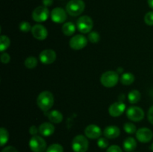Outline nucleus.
I'll use <instances>...</instances> for the list:
<instances>
[{
	"label": "nucleus",
	"instance_id": "nucleus-35",
	"mask_svg": "<svg viewBox=\"0 0 153 152\" xmlns=\"http://www.w3.org/2000/svg\"><path fill=\"white\" fill-rule=\"evenodd\" d=\"M1 152H18V151L13 146H7L1 151Z\"/></svg>",
	"mask_w": 153,
	"mask_h": 152
},
{
	"label": "nucleus",
	"instance_id": "nucleus-37",
	"mask_svg": "<svg viewBox=\"0 0 153 152\" xmlns=\"http://www.w3.org/2000/svg\"><path fill=\"white\" fill-rule=\"evenodd\" d=\"M52 2H53V0H43V4H44L45 7L52 5Z\"/></svg>",
	"mask_w": 153,
	"mask_h": 152
},
{
	"label": "nucleus",
	"instance_id": "nucleus-33",
	"mask_svg": "<svg viewBox=\"0 0 153 152\" xmlns=\"http://www.w3.org/2000/svg\"><path fill=\"white\" fill-rule=\"evenodd\" d=\"M106 152H123V151L120 146L114 145H111L110 147L108 148Z\"/></svg>",
	"mask_w": 153,
	"mask_h": 152
},
{
	"label": "nucleus",
	"instance_id": "nucleus-4",
	"mask_svg": "<svg viewBox=\"0 0 153 152\" xmlns=\"http://www.w3.org/2000/svg\"><path fill=\"white\" fill-rule=\"evenodd\" d=\"M89 148L88 140L85 136L77 135L72 141V148L74 152H86Z\"/></svg>",
	"mask_w": 153,
	"mask_h": 152
},
{
	"label": "nucleus",
	"instance_id": "nucleus-39",
	"mask_svg": "<svg viewBox=\"0 0 153 152\" xmlns=\"http://www.w3.org/2000/svg\"><path fill=\"white\" fill-rule=\"evenodd\" d=\"M151 150H152L153 151V142H152V144L151 145Z\"/></svg>",
	"mask_w": 153,
	"mask_h": 152
},
{
	"label": "nucleus",
	"instance_id": "nucleus-27",
	"mask_svg": "<svg viewBox=\"0 0 153 152\" xmlns=\"http://www.w3.org/2000/svg\"><path fill=\"white\" fill-rule=\"evenodd\" d=\"M46 152H64V148L61 145L55 143L49 145L46 149Z\"/></svg>",
	"mask_w": 153,
	"mask_h": 152
},
{
	"label": "nucleus",
	"instance_id": "nucleus-14",
	"mask_svg": "<svg viewBox=\"0 0 153 152\" xmlns=\"http://www.w3.org/2000/svg\"><path fill=\"white\" fill-rule=\"evenodd\" d=\"M31 33L35 39L38 40H46L48 36V31L43 25L37 24L31 28Z\"/></svg>",
	"mask_w": 153,
	"mask_h": 152
},
{
	"label": "nucleus",
	"instance_id": "nucleus-20",
	"mask_svg": "<svg viewBox=\"0 0 153 152\" xmlns=\"http://www.w3.org/2000/svg\"><path fill=\"white\" fill-rule=\"evenodd\" d=\"M76 31V25L71 22H65L62 26V32L66 36H72Z\"/></svg>",
	"mask_w": 153,
	"mask_h": 152
},
{
	"label": "nucleus",
	"instance_id": "nucleus-23",
	"mask_svg": "<svg viewBox=\"0 0 153 152\" xmlns=\"http://www.w3.org/2000/svg\"><path fill=\"white\" fill-rule=\"evenodd\" d=\"M10 40L8 37L5 35H1L0 37V52H4V51L7 50L10 46Z\"/></svg>",
	"mask_w": 153,
	"mask_h": 152
},
{
	"label": "nucleus",
	"instance_id": "nucleus-5",
	"mask_svg": "<svg viewBox=\"0 0 153 152\" xmlns=\"http://www.w3.org/2000/svg\"><path fill=\"white\" fill-rule=\"evenodd\" d=\"M78 30L82 34H88L91 32L94 27L93 19L88 16H82L78 19L76 23Z\"/></svg>",
	"mask_w": 153,
	"mask_h": 152
},
{
	"label": "nucleus",
	"instance_id": "nucleus-25",
	"mask_svg": "<svg viewBox=\"0 0 153 152\" xmlns=\"http://www.w3.org/2000/svg\"><path fill=\"white\" fill-rule=\"evenodd\" d=\"M24 64L28 69H34L37 65V60L35 57H28L24 61Z\"/></svg>",
	"mask_w": 153,
	"mask_h": 152
},
{
	"label": "nucleus",
	"instance_id": "nucleus-36",
	"mask_svg": "<svg viewBox=\"0 0 153 152\" xmlns=\"http://www.w3.org/2000/svg\"><path fill=\"white\" fill-rule=\"evenodd\" d=\"M39 131V129H37V128L36 126H34V125H32L31 127H30L29 128V133L32 136H35L37 135V132Z\"/></svg>",
	"mask_w": 153,
	"mask_h": 152
},
{
	"label": "nucleus",
	"instance_id": "nucleus-31",
	"mask_svg": "<svg viewBox=\"0 0 153 152\" xmlns=\"http://www.w3.org/2000/svg\"><path fill=\"white\" fill-rule=\"evenodd\" d=\"M97 145H98V146L100 148L104 149V148H108L109 143L107 139L102 137V138L99 139L98 142H97Z\"/></svg>",
	"mask_w": 153,
	"mask_h": 152
},
{
	"label": "nucleus",
	"instance_id": "nucleus-19",
	"mask_svg": "<svg viewBox=\"0 0 153 152\" xmlns=\"http://www.w3.org/2000/svg\"><path fill=\"white\" fill-rule=\"evenodd\" d=\"M137 148V142L133 137H128L123 142V148L126 152H132Z\"/></svg>",
	"mask_w": 153,
	"mask_h": 152
},
{
	"label": "nucleus",
	"instance_id": "nucleus-10",
	"mask_svg": "<svg viewBox=\"0 0 153 152\" xmlns=\"http://www.w3.org/2000/svg\"><path fill=\"white\" fill-rule=\"evenodd\" d=\"M57 55L54 50L52 49H45L40 52L39 59L40 62L44 65H49L54 63L56 60Z\"/></svg>",
	"mask_w": 153,
	"mask_h": 152
},
{
	"label": "nucleus",
	"instance_id": "nucleus-30",
	"mask_svg": "<svg viewBox=\"0 0 153 152\" xmlns=\"http://www.w3.org/2000/svg\"><path fill=\"white\" fill-rule=\"evenodd\" d=\"M144 22L146 25H153V11H149L146 13L144 16Z\"/></svg>",
	"mask_w": 153,
	"mask_h": 152
},
{
	"label": "nucleus",
	"instance_id": "nucleus-17",
	"mask_svg": "<svg viewBox=\"0 0 153 152\" xmlns=\"http://www.w3.org/2000/svg\"><path fill=\"white\" fill-rule=\"evenodd\" d=\"M120 134V130L115 125H110L105 128L104 135L108 139L117 138Z\"/></svg>",
	"mask_w": 153,
	"mask_h": 152
},
{
	"label": "nucleus",
	"instance_id": "nucleus-29",
	"mask_svg": "<svg viewBox=\"0 0 153 152\" xmlns=\"http://www.w3.org/2000/svg\"><path fill=\"white\" fill-rule=\"evenodd\" d=\"M19 29L22 32H28L29 31H31V24L27 21H22L19 23Z\"/></svg>",
	"mask_w": 153,
	"mask_h": 152
},
{
	"label": "nucleus",
	"instance_id": "nucleus-11",
	"mask_svg": "<svg viewBox=\"0 0 153 152\" xmlns=\"http://www.w3.org/2000/svg\"><path fill=\"white\" fill-rule=\"evenodd\" d=\"M136 138L142 143H147L153 138V132L149 128H141L136 132Z\"/></svg>",
	"mask_w": 153,
	"mask_h": 152
},
{
	"label": "nucleus",
	"instance_id": "nucleus-38",
	"mask_svg": "<svg viewBox=\"0 0 153 152\" xmlns=\"http://www.w3.org/2000/svg\"><path fill=\"white\" fill-rule=\"evenodd\" d=\"M148 4L151 8L153 9V0H148Z\"/></svg>",
	"mask_w": 153,
	"mask_h": 152
},
{
	"label": "nucleus",
	"instance_id": "nucleus-3",
	"mask_svg": "<svg viewBox=\"0 0 153 152\" xmlns=\"http://www.w3.org/2000/svg\"><path fill=\"white\" fill-rule=\"evenodd\" d=\"M119 81V75L117 72L112 70L103 73L100 77V82L104 86L107 88H111L117 85Z\"/></svg>",
	"mask_w": 153,
	"mask_h": 152
},
{
	"label": "nucleus",
	"instance_id": "nucleus-28",
	"mask_svg": "<svg viewBox=\"0 0 153 152\" xmlns=\"http://www.w3.org/2000/svg\"><path fill=\"white\" fill-rule=\"evenodd\" d=\"M88 38V40L92 43H97L100 41V34L97 32V31H92V32L89 33Z\"/></svg>",
	"mask_w": 153,
	"mask_h": 152
},
{
	"label": "nucleus",
	"instance_id": "nucleus-26",
	"mask_svg": "<svg viewBox=\"0 0 153 152\" xmlns=\"http://www.w3.org/2000/svg\"><path fill=\"white\" fill-rule=\"evenodd\" d=\"M123 129L125 132H126L128 134H133L137 132V128L134 124L131 122H127L125 123L123 125Z\"/></svg>",
	"mask_w": 153,
	"mask_h": 152
},
{
	"label": "nucleus",
	"instance_id": "nucleus-2",
	"mask_svg": "<svg viewBox=\"0 0 153 152\" xmlns=\"http://www.w3.org/2000/svg\"><path fill=\"white\" fill-rule=\"evenodd\" d=\"M85 8V4L82 0H70L66 6V11L72 16L82 14Z\"/></svg>",
	"mask_w": 153,
	"mask_h": 152
},
{
	"label": "nucleus",
	"instance_id": "nucleus-7",
	"mask_svg": "<svg viewBox=\"0 0 153 152\" xmlns=\"http://www.w3.org/2000/svg\"><path fill=\"white\" fill-rule=\"evenodd\" d=\"M49 9L45 6H39L32 12V19L37 22H45L49 18Z\"/></svg>",
	"mask_w": 153,
	"mask_h": 152
},
{
	"label": "nucleus",
	"instance_id": "nucleus-32",
	"mask_svg": "<svg viewBox=\"0 0 153 152\" xmlns=\"http://www.w3.org/2000/svg\"><path fill=\"white\" fill-rule=\"evenodd\" d=\"M10 55H9L7 53H6V52H2L1 55V63H4V64H7L10 62Z\"/></svg>",
	"mask_w": 153,
	"mask_h": 152
},
{
	"label": "nucleus",
	"instance_id": "nucleus-1",
	"mask_svg": "<svg viewBox=\"0 0 153 152\" xmlns=\"http://www.w3.org/2000/svg\"><path fill=\"white\" fill-rule=\"evenodd\" d=\"M55 101L53 94L49 91H43L39 94L37 98V104L39 108L44 112H47L52 107Z\"/></svg>",
	"mask_w": 153,
	"mask_h": 152
},
{
	"label": "nucleus",
	"instance_id": "nucleus-21",
	"mask_svg": "<svg viewBox=\"0 0 153 152\" xmlns=\"http://www.w3.org/2000/svg\"><path fill=\"white\" fill-rule=\"evenodd\" d=\"M140 98H141V94L138 90H136V89L130 91L128 95V100L131 104H136L139 102Z\"/></svg>",
	"mask_w": 153,
	"mask_h": 152
},
{
	"label": "nucleus",
	"instance_id": "nucleus-22",
	"mask_svg": "<svg viewBox=\"0 0 153 152\" xmlns=\"http://www.w3.org/2000/svg\"><path fill=\"white\" fill-rule=\"evenodd\" d=\"M134 76L130 72H126L121 75L120 82L123 85H131L134 83Z\"/></svg>",
	"mask_w": 153,
	"mask_h": 152
},
{
	"label": "nucleus",
	"instance_id": "nucleus-12",
	"mask_svg": "<svg viewBox=\"0 0 153 152\" xmlns=\"http://www.w3.org/2000/svg\"><path fill=\"white\" fill-rule=\"evenodd\" d=\"M125 103L123 101H117L111 104L108 108V113L112 117H118L124 113L126 110Z\"/></svg>",
	"mask_w": 153,
	"mask_h": 152
},
{
	"label": "nucleus",
	"instance_id": "nucleus-16",
	"mask_svg": "<svg viewBox=\"0 0 153 152\" xmlns=\"http://www.w3.org/2000/svg\"><path fill=\"white\" fill-rule=\"evenodd\" d=\"M39 133L43 137H50L55 132V126L50 122H44L39 127Z\"/></svg>",
	"mask_w": 153,
	"mask_h": 152
},
{
	"label": "nucleus",
	"instance_id": "nucleus-34",
	"mask_svg": "<svg viewBox=\"0 0 153 152\" xmlns=\"http://www.w3.org/2000/svg\"><path fill=\"white\" fill-rule=\"evenodd\" d=\"M147 117H148V120H149V122H150L152 125H153V105L149 109Z\"/></svg>",
	"mask_w": 153,
	"mask_h": 152
},
{
	"label": "nucleus",
	"instance_id": "nucleus-13",
	"mask_svg": "<svg viewBox=\"0 0 153 152\" xmlns=\"http://www.w3.org/2000/svg\"><path fill=\"white\" fill-rule=\"evenodd\" d=\"M51 19L55 23H63L67 19V13L61 7H55L51 12Z\"/></svg>",
	"mask_w": 153,
	"mask_h": 152
},
{
	"label": "nucleus",
	"instance_id": "nucleus-9",
	"mask_svg": "<svg viewBox=\"0 0 153 152\" xmlns=\"http://www.w3.org/2000/svg\"><path fill=\"white\" fill-rule=\"evenodd\" d=\"M126 116L132 122H140L144 118V111L140 107L131 106L127 110Z\"/></svg>",
	"mask_w": 153,
	"mask_h": 152
},
{
	"label": "nucleus",
	"instance_id": "nucleus-18",
	"mask_svg": "<svg viewBox=\"0 0 153 152\" xmlns=\"http://www.w3.org/2000/svg\"><path fill=\"white\" fill-rule=\"evenodd\" d=\"M48 118H49V121L52 123L54 124H59L63 121V115L60 111L57 110H52V111L49 112L47 114Z\"/></svg>",
	"mask_w": 153,
	"mask_h": 152
},
{
	"label": "nucleus",
	"instance_id": "nucleus-6",
	"mask_svg": "<svg viewBox=\"0 0 153 152\" xmlns=\"http://www.w3.org/2000/svg\"><path fill=\"white\" fill-rule=\"evenodd\" d=\"M29 148L33 152H44L46 151V142L40 136H32L29 140Z\"/></svg>",
	"mask_w": 153,
	"mask_h": 152
},
{
	"label": "nucleus",
	"instance_id": "nucleus-8",
	"mask_svg": "<svg viewBox=\"0 0 153 152\" xmlns=\"http://www.w3.org/2000/svg\"><path fill=\"white\" fill-rule=\"evenodd\" d=\"M88 45V39L82 34L75 35L70 39V46L74 50H81Z\"/></svg>",
	"mask_w": 153,
	"mask_h": 152
},
{
	"label": "nucleus",
	"instance_id": "nucleus-24",
	"mask_svg": "<svg viewBox=\"0 0 153 152\" xmlns=\"http://www.w3.org/2000/svg\"><path fill=\"white\" fill-rule=\"evenodd\" d=\"M9 139V134L7 129L4 128H0V145L1 147L7 142Z\"/></svg>",
	"mask_w": 153,
	"mask_h": 152
},
{
	"label": "nucleus",
	"instance_id": "nucleus-15",
	"mask_svg": "<svg viewBox=\"0 0 153 152\" xmlns=\"http://www.w3.org/2000/svg\"><path fill=\"white\" fill-rule=\"evenodd\" d=\"M85 134L88 138L91 139H95L100 138L102 135L101 128L97 125H89L86 127L85 130Z\"/></svg>",
	"mask_w": 153,
	"mask_h": 152
}]
</instances>
